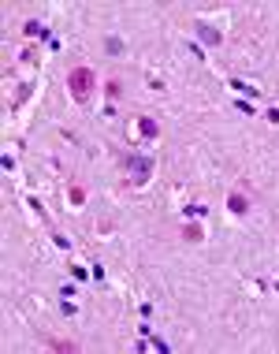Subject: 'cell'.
<instances>
[{
	"mask_svg": "<svg viewBox=\"0 0 279 354\" xmlns=\"http://www.w3.org/2000/svg\"><path fill=\"white\" fill-rule=\"evenodd\" d=\"M68 86H71V94L79 97V101H86V97H90V86H93V75H90L86 67H79V71H71Z\"/></svg>",
	"mask_w": 279,
	"mask_h": 354,
	"instance_id": "1",
	"label": "cell"
}]
</instances>
